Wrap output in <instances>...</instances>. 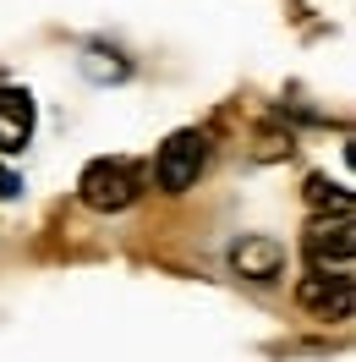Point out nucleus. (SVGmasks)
Returning a JSON list of instances; mask_svg holds the SVG:
<instances>
[{
	"instance_id": "nucleus-7",
	"label": "nucleus",
	"mask_w": 356,
	"mask_h": 362,
	"mask_svg": "<svg viewBox=\"0 0 356 362\" xmlns=\"http://www.w3.org/2000/svg\"><path fill=\"white\" fill-rule=\"evenodd\" d=\"M307 204L324 214V209H334V214H351V198H345V187H334L329 176H307Z\"/></svg>"
},
{
	"instance_id": "nucleus-3",
	"label": "nucleus",
	"mask_w": 356,
	"mask_h": 362,
	"mask_svg": "<svg viewBox=\"0 0 356 362\" xmlns=\"http://www.w3.org/2000/svg\"><path fill=\"white\" fill-rule=\"evenodd\" d=\"M351 214H334V220H312L307 226V258H312V269L318 274H351Z\"/></svg>"
},
{
	"instance_id": "nucleus-4",
	"label": "nucleus",
	"mask_w": 356,
	"mask_h": 362,
	"mask_svg": "<svg viewBox=\"0 0 356 362\" xmlns=\"http://www.w3.org/2000/svg\"><path fill=\"white\" fill-rule=\"evenodd\" d=\"M296 302L307 308L312 318H324V324H340V318H351V274H318L312 269L302 286H296Z\"/></svg>"
},
{
	"instance_id": "nucleus-5",
	"label": "nucleus",
	"mask_w": 356,
	"mask_h": 362,
	"mask_svg": "<svg viewBox=\"0 0 356 362\" xmlns=\"http://www.w3.org/2000/svg\"><path fill=\"white\" fill-rule=\"evenodd\" d=\"M230 269L242 280H252V286H268V280L285 274V242H274V236H242L230 247Z\"/></svg>"
},
{
	"instance_id": "nucleus-6",
	"label": "nucleus",
	"mask_w": 356,
	"mask_h": 362,
	"mask_svg": "<svg viewBox=\"0 0 356 362\" xmlns=\"http://www.w3.org/2000/svg\"><path fill=\"white\" fill-rule=\"evenodd\" d=\"M33 93L28 88H0V154H23L33 137Z\"/></svg>"
},
{
	"instance_id": "nucleus-2",
	"label": "nucleus",
	"mask_w": 356,
	"mask_h": 362,
	"mask_svg": "<svg viewBox=\"0 0 356 362\" xmlns=\"http://www.w3.org/2000/svg\"><path fill=\"white\" fill-rule=\"evenodd\" d=\"M203 165H208V132H170L165 137V148L154 159V181L165 192H186V187H198Z\"/></svg>"
},
{
	"instance_id": "nucleus-1",
	"label": "nucleus",
	"mask_w": 356,
	"mask_h": 362,
	"mask_svg": "<svg viewBox=\"0 0 356 362\" xmlns=\"http://www.w3.org/2000/svg\"><path fill=\"white\" fill-rule=\"evenodd\" d=\"M77 198L93 209V214H121L143 198V170L132 159H93L88 170L77 176Z\"/></svg>"
},
{
	"instance_id": "nucleus-8",
	"label": "nucleus",
	"mask_w": 356,
	"mask_h": 362,
	"mask_svg": "<svg viewBox=\"0 0 356 362\" xmlns=\"http://www.w3.org/2000/svg\"><path fill=\"white\" fill-rule=\"evenodd\" d=\"M17 192H23V181H17L6 165H0V198H17Z\"/></svg>"
}]
</instances>
